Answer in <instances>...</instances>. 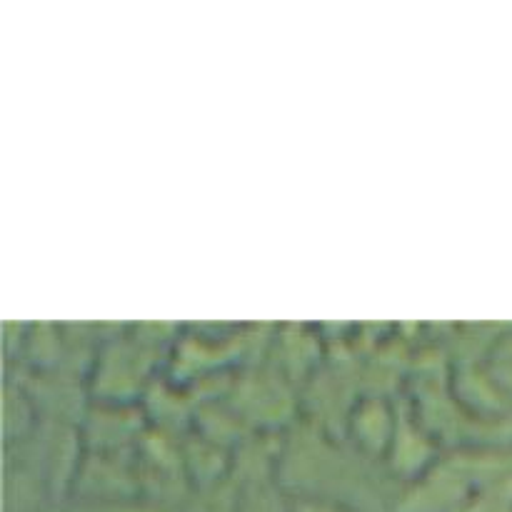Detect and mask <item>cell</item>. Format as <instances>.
Returning <instances> with one entry per match:
<instances>
[{
    "label": "cell",
    "mask_w": 512,
    "mask_h": 512,
    "mask_svg": "<svg viewBox=\"0 0 512 512\" xmlns=\"http://www.w3.org/2000/svg\"><path fill=\"white\" fill-rule=\"evenodd\" d=\"M290 512H353V510H348L345 505L333 503V500L303 498V500H295V505L290 508Z\"/></svg>",
    "instance_id": "1"
}]
</instances>
